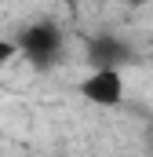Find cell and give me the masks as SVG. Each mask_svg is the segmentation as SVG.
<instances>
[{"instance_id": "cell-1", "label": "cell", "mask_w": 153, "mask_h": 157, "mask_svg": "<svg viewBox=\"0 0 153 157\" xmlns=\"http://www.w3.org/2000/svg\"><path fill=\"white\" fill-rule=\"evenodd\" d=\"M15 40H18V55H26L37 70H51V66L62 59V48H66L62 26L51 22V18H40L33 26H26Z\"/></svg>"}, {"instance_id": "cell-2", "label": "cell", "mask_w": 153, "mask_h": 157, "mask_svg": "<svg viewBox=\"0 0 153 157\" xmlns=\"http://www.w3.org/2000/svg\"><path fill=\"white\" fill-rule=\"evenodd\" d=\"M76 91L91 106L113 110L124 102V73H120V66H91V73L76 84Z\"/></svg>"}, {"instance_id": "cell-3", "label": "cell", "mask_w": 153, "mask_h": 157, "mask_svg": "<svg viewBox=\"0 0 153 157\" xmlns=\"http://www.w3.org/2000/svg\"><path fill=\"white\" fill-rule=\"evenodd\" d=\"M88 62L91 66H124V62H131V48L120 37L99 33V37L88 40Z\"/></svg>"}, {"instance_id": "cell-4", "label": "cell", "mask_w": 153, "mask_h": 157, "mask_svg": "<svg viewBox=\"0 0 153 157\" xmlns=\"http://www.w3.org/2000/svg\"><path fill=\"white\" fill-rule=\"evenodd\" d=\"M18 55V40H7V37H0V66H7L11 59Z\"/></svg>"}, {"instance_id": "cell-5", "label": "cell", "mask_w": 153, "mask_h": 157, "mask_svg": "<svg viewBox=\"0 0 153 157\" xmlns=\"http://www.w3.org/2000/svg\"><path fill=\"white\" fill-rule=\"evenodd\" d=\"M131 4H153V0H131Z\"/></svg>"}]
</instances>
